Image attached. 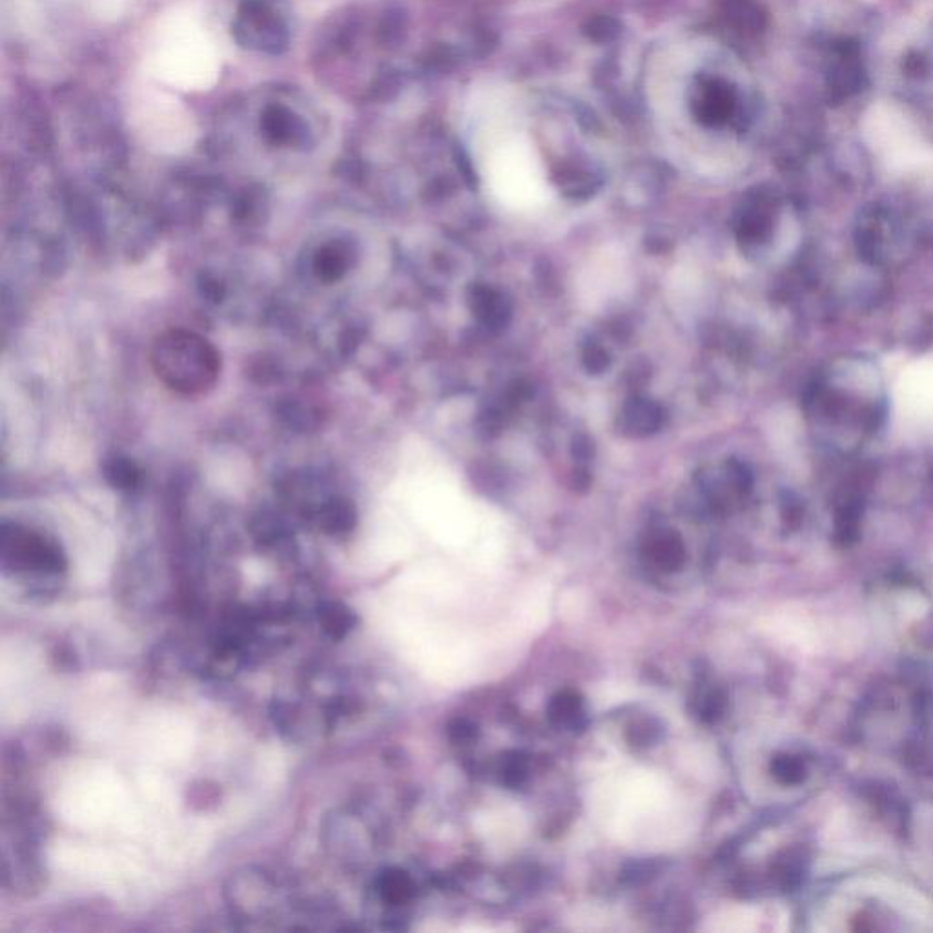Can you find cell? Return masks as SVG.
<instances>
[{
    "label": "cell",
    "mask_w": 933,
    "mask_h": 933,
    "mask_svg": "<svg viewBox=\"0 0 933 933\" xmlns=\"http://www.w3.org/2000/svg\"><path fill=\"white\" fill-rule=\"evenodd\" d=\"M631 287V267L627 256L616 247L602 248L589 257L576 277V296L589 310L622 298Z\"/></svg>",
    "instance_id": "3957f363"
},
{
    "label": "cell",
    "mask_w": 933,
    "mask_h": 933,
    "mask_svg": "<svg viewBox=\"0 0 933 933\" xmlns=\"http://www.w3.org/2000/svg\"><path fill=\"white\" fill-rule=\"evenodd\" d=\"M155 376L168 389L199 396L216 385L221 356L208 339L192 330L170 329L159 334L150 349Z\"/></svg>",
    "instance_id": "6da1fadb"
},
{
    "label": "cell",
    "mask_w": 933,
    "mask_h": 933,
    "mask_svg": "<svg viewBox=\"0 0 933 933\" xmlns=\"http://www.w3.org/2000/svg\"><path fill=\"white\" fill-rule=\"evenodd\" d=\"M451 733L452 737L456 740H467L471 739L472 735H474V728H472L469 722L458 720V722L452 726Z\"/></svg>",
    "instance_id": "9a60e30c"
},
{
    "label": "cell",
    "mask_w": 933,
    "mask_h": 933,
    "mask_svg": "<svg viewBox=\"0 0 933 933\" xmlns=\"http://www.w3.org/2000/svg\"><path fill=\"white\" fill-rule=\"evenodd\" d=\"M901 405L908 416L933 421V363L917 365L901 383Z\"/></svg>",
    "instance_id": "5b68a950"
},
{
    "label": "cell",
    "mask_w": 933,
    "mask_h": 933,
    "mask_svg": "<svg viewBox=\"0 0 933 933\" xmlns=\"http://www.w3.org/2000/svg\"><path fill=\"white\" fill-rule=\"evenodd\" d=\"M487 185L503 206L529 212L547 201V181L531 144L509 139L494 148L485 166Z\"/></svg>",
    "instance_id": "7a4b0ae2"
},
{
    "label": "cell",
    "mask_w": 933,
    "mask_h": 933,
    "mask_svg": "<svg viewBox=\"0 0 933 933\" xmlns=\"http://www.w3.org/2000/svg\"><path fill=\"white\" fill-rule=\"evenodd\" d=\"M104 476L115 489H134L139 482V469L128 458L113 456L104 463Z\"/></svg>",
    "instance_id": "30bf717a"
},
{
    "label": "cell",
    "mask_w": 933,
    "mask_h": 933,
    "mask_svg": "<svg viewBox=\"0 0 933 933\" xmlns=\"http://www.w3.org/2000/svg\"><path fill=\"white\" fill-rule=\"evenodd\" d=\"M578 711H580V698L571 691H565L562 695L554 697L551 706H549L551 720L558 722V724L573 722L576 715H578Z\"/></svg>",
    "instance_id": "8fae6325"
},
{
    "label": "cell",
    "mask_w": 933,
    "mask_h": 933,
    "mask_svg": "<svg viewBox=\"0 0 933 933\" xmlns=\"http://www.w3.org/2000/svg\"><path fill=\"white\" fill-rule=\"evenodd\" d=\"M319 622L327 635L332 636L334 640H339L349 633L356 618L345 605L330 602L319 607Z\"/></svg>",
    "instance_id": "52a82bcc"
},
{
    "label": "cell",
    "mask_w": 933,
    "mask_h": 933,
    "mask_svg": "<svg viewBox=\"0 0 933 933\" xmlns=\"http://www.w3.org/2000/svg\"><path fill=\"white\" fill-rule=\"evenodd\" d=\"M381 897L390 904H401L409 901L414 892L411 877L400 870H387L378 881Z\"/></svg>",
    "instance_id": "ba28073f"
},
{
    "label": "cell",
    "mask_w": 933,
    "mask_h": 933,
    "mask_svg": "<svg viewBox=\"0 0 933 933\" xmlns=\"http://www.w3.org/2000/svg\"><path fill=\"white\" fill-rule=\"evenodd\" d=\"M928 68H930V64L921 55H912L906 61V72L915 75V77H921L924 73H928Z\"/></svg>",
    "instance_id": "5bb4252c"
},
{
    "label": "cell",
    "mask_w": 933,
    "mask_h": 933,
    "mask_svg": "<svg viewBox=\"0 0 933 933\" xmlns=\"http://www.w3.org/2000/svg\"><path fill=\"white\" fill-rule=\"evenodd\" d=\"M352 522H354L352 507L343 500H332L321 509V514H319V523L327 533H345L352 527Z\"/></svg>",
    "instance_id": "9c48e42d"
},
{
    "label": "cell",
    "mask_w": 933,
    "mask_h": 933,
    "mask_svg": "<svg viewBox=\"0 0 933 933\" xmlns=\"http://www.w3.org/2000/svg\"><path fill=\"white\" fill-rule=\"evenodd\" d=\"M2 558L4 564L13 562L24 569H39V571H62L64 558L57 545L46 540L44 536L31 533L21 527H6L2 529Z\"/></svg>",
    "instance_id": "277c9868"
},
{
    "label": "cell",
    "mask_w": 933,
    "mask_h": 933,
    "mask_svg": "<svg viewBox=\"0 0 933 933\" xmlns=\"http://www.w3.org/2000/svg\"><path fill=\"white\" fill-rule=\"evenodd\" d=\"M349 267V259L345 250L338 243H330L319 248L314 257V272L325 283H334L345 276Z\"/></svg>",
    "instance_id": "8992f818"
},
{
    "label": "cell",
    "mask_w": 933,
    "mask_h": 933,
    "mask_svg": "<svg viewBox=\"0 0 933 933\" xmlns=\"http://www.w3.org/2000/svg\"><path fill=\"white\" fill-rule=\"evenodd\" d=\"M201 288H203V294H205L206 298L212 299V301H221L225 296L223 285L216 279H212V277H205V281L201 283Z\"/></svg>",
    "instance_id": "4fadbf2b"
},
{
    "label": "cell",
    "mask_w": 933,
    "mask_h": 933,
    "mask_svg": "<svg viewBox=\"0 0 933 933\" xmlns=\"http://www.w3.org/2000/svg\"><path fill=\"white\" fill-rule=\"evenodd\" d=\"M527 777V764L525 760L520 759L518 755H514L513 759L505 760V766H503V780L505 784L509 786H520L523 780Z\"/></svg>",
    "instance_id": "7c38bea8"
}]
</instances>
